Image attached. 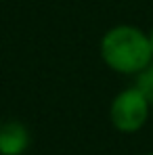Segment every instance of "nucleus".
Returning a JSON list of instances; mask_svg holds the SVG:
<instances>
[{
	"instance_id": "f257e3e1",
	"label": "nucleus",
	"mask_w": 153,
	"mask_h": 155,
	"mask_svg": "<svg viewBox=\"0 0 153 155\" xmlns=\"http://www.w3.org/2000/svg\"><path fill=\"white\" fill-rule=\"evenodd\" d=\"M101 57L118 74H138L153 61L149 36L134 25L111 27L101 40Z\"/></svg>"
},
{
	"instance_id": "20e7f679",
	"label": "nucleus",
	"mask_w": 153,
	"mask_h": 155,
	"mask_svg": "<svg viewBox=\"0 0 153 155\" xmlns=\"http://www.w3.org/2000/svg\"><path fill=\"white\" fill-rule=\"evenodd\" d=\"M136 88L147 97V101L153 105V61L136 74Z\"/></svg>"
},
{
	"instance_id": "423d86ee",
	"label": "nucleus",
	"mask_w": 153,
	"mask_h": 155,
	"mask_svg": "<svg viewBox=\"0 0 153 155\" xmlns=\"http://www.w3.org/2000/svg\"><path fill=\"white\" fill-rule=\"evenodd\" d=\"M149 155H153V153H149Z\"/></svg>"
},
{
	"instance_id": "f03ea898",
	"label": "nucleus",
	"mask_w": 153,
	"mask_h": 155,
	"mask_svg": "<svg viewBox=\"0 0 153 155\" xmlns=\"http://www.w3.org/2000/svg\"><path fill=\"white\" fill-rule=\"evenodd\" d=\"M149 107L151 103L136 86L126 88L111 103V109H109L111 124L120 132H136L145 126L149 117Z\"/></svg>"
},
{
	"instance_id": "7ed1b4c3",
	"label": "nucleus",
	"mask_w": 153,
	"mask_h": 155,
	"mask_svg": "<svg viewBox=\"0 0 153 155\" xmlns=\"http://www.w3.org/2000/svg\"><path fill=\"white\" fill-rule=\"evenodd\" d=\"M29 145V132L21 122H4L0 126V155H23Z\"/></svg>"
},
{
	"instance_id": "39448f33",
	"label": "nucleus",
	"mask_w": 153,
	"mask_h": 155,
	"mask_svg": "<svg viewBox=\"0 0 153 155\" xmlns=\"http://www.w3.org/2000/svg\"><path fill=\"white\" fill-rule=\"evenodd\" d=\"M149 42H151V51H153V31L149 34Z\"/></svg>"
}]
</instances>
